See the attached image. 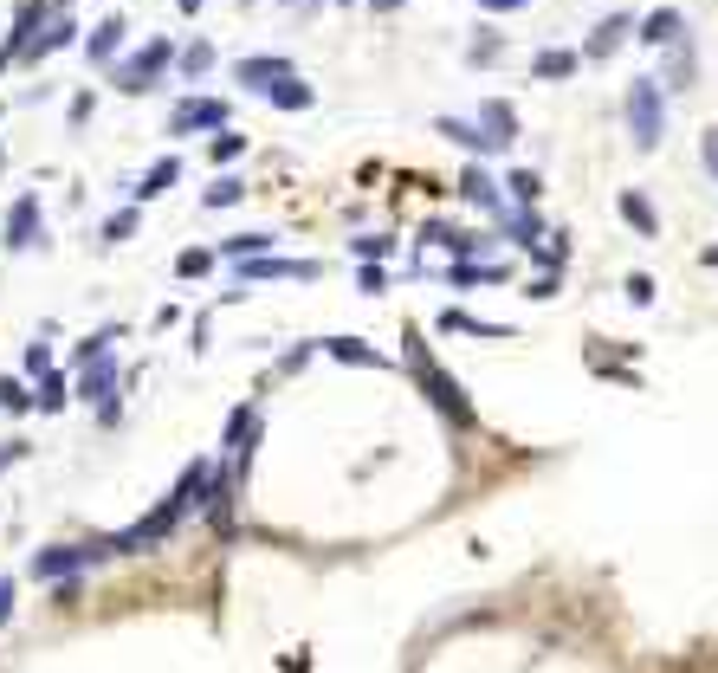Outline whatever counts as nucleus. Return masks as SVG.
<instances>
[{"label": "nucleus", "instance_id": "nucleus-25", "mask_svg": "<svg viewBox=\"0 0 718 673\" xmlns=\"http://www.w3.org/2000/svg\"><path fill=\"white\" fill-rule=\"evenodd\" d=\"M65 402H78L72 376H59V369H46V376H39V389H33V408H39V415H65Z\"/></svg>", "mask_w": 718, "mask_h": 673}, {"label": "nucleus", "instance_id": "nucleus-45", "mask_svg": "<svg viewBox=\"0 0 718 673\" xmlns=\"http://www.w3.org/2000/svg\"><path fill=\"white\" fill-rule=\"evenodd\" d=\"M699 156H706V175L718 182V130H706V136H699Z\"/></svg>", "mask_w": 718, "mask_h": 673}, {"label": "nucleus", "instance_id": "nucleus-26", "mask_svg": "<svg viewBox=\"0 0 718 673\" xmlns=\"http://www.w3.org/2000/svg\"><path fill=\"white\" fill-rule=\"evenodd\" d=\"M240 201H246V175L214 169V188H201V208H207V214H220V208H240Z\"/></svg>", "mask_w": 718, "mask_h": 673}, {"label": "nucleus", "instance_id": "nucleus-18", "mask_svg": "<svg viewBox=\"0 0 718 673\" xmlns=\"http://www.w3.org/2000/svg\"><path fill=\"white\" fill-rule=\"evenodd\" d=\"M440 331H453V337H486V343H512V337H518L512 324H499V318H473V311H440Z\"/></svg>", "mask_w": 718, "mask_h": 673}, {"label": "nucleus", "instance_id": "nucleus-24", "mask_svg": "<svg viewBox=\"0 0 718 673\" xmlns=\"http://www.w3.org/2000/svg\"><path fill=\"white\" fill-rule=\"evenodd\" d=\"M175 182H182V156H162V162H156V169H149V175H143V182H136V188H130V201H143V208H149V201H162V195H169V188H175Z\"/></svg>", "mask_w": 718, "mask_h": 673}, {"label": "nucleus", "instance_id": "nucleus-50", "mask_svg": "<svg viewBox=\"0 0 718 673\" xmlns=\"http://www.w3.org/2000/svg\"><path fill=\"white\" fill-rule=\"evenodd\" d=\"M363 7H369V13H402L408 0H363Z\"/></svg>", "mask_w": 718, "mask_h": 673}, {"label": "nucleus", "instance_id": "nucleus-47", "mask_svg": "<svg viewBox=\"0 0 718 673\" xmlns=\"http://www.w3.org/2000/svg\"><path fill=\"white\" fill-rule=\"evenodd\" d=\"M91 111H98V98H91V91H78V98H72V111H65V117H72V123H91Z\"/></svg>", "mask_w": 718, "mask_h": 673}, {"label": "nucleus", "instance_id": "nucleus-20", "mask_svg": "<svg viewBox=\"0 0 718 673\" xmlns=\"http://www.w3.org/2000/svg\"><path fill=\"white\" fill-rule=\"evenodd\" d=\"M253 434H259V408H253V402H240V408L227 415V428H220V447L240 453V460H253Z\"/></svg>", "mask_w": 718, "mask_h": 673}, {"label": "nucleus", "instance_id": "nucleus-6", "mask_svg": "<svg viewBox=\"0 0 718 673\" xmlns=\"http://www.w3.org/2000/svg\"><path fill=\"white\" fill-rule=\"evenodd\" d=\"M0 246H7V253H33V246H46V208H39V195H20L7 208Z\"/></svg>", "mask_w": 718, "mask_h": 673}, {"label": "nucleus", "instance_id": "nucleus-11", "mask_svg": "<svg viewBox=\"0 0 718 673\" xmlns=\"http://www.w3.org/2000/svg\"><path fill=\"white\" fill-rule=\"evenodd\" d=\"M123 39H130V20H123V13H117V0H110V13H104V20L85 33V59H91V65L123 59Z\"/></svg>", "mask_w": 718, "mask_h": 673}, {"label": "nucleus", "instance_id": "nucleus-52", "mask_svg": "<svg viewBox=\"0 0 718 673\" xmlns=\"http://www.w3.org/2000/svg\"><path fill=\"white\" fill-rule=\"evenodd\" d=\"M699 266H718V246H706V253H699Z\"/></svg>", "mask_w": 718, "mask_h": 673}, {"label": "nucleus", "instance_id": "nucleus-19", "mask_svg": "<svg viewBox=\"0 0 718 673\" xmlns=\"http://www.w3.org/2000/svg\"><path fill=\"white\" fill-rule=\"evenodd\" d=\"M628 33H634V13H609V20H602L596 33L583 39V59H589V65H596V59H615V52H621V39H628Z\"/></svg>", "mask_w": 718, "mask_h": 673}, {"label": "nucleus", "instance_id": "nucleus-9", "mask_svg": "<svg viewBox=\"0 0 718 673\" xmlns=\"http://www.w3.org/2000/svg\"><path fill=\"white\" fill-rule=\"evenodd\" d=\"M78 33H85V26L72 20V7H52V20H46V26L33 33V46L20 52V65H39V59H52V52H65V46H72Z\"/></svg>", "mask_w": 718, "mask_h": 673}, {"label": "nucleus", "instance_id": "nucleus-1", "mask_svg": "<svg viewBox=\"0 0 718 673\" xmlns=\"http://www.w3.org/2000/svg\"><path fill=\"white\" fill-rule=\"evenodd\" d=\"M408 369H414V382H421V395L434 402V415L447 421L453 434H473V428H479V408L466 402V389H460V382H453L447 369L434 363V356H427V343H421V331H414V324H408Z\"/></svg>", "mask_w": 718, "mask_h": 673}, {"label": "nucleus", "instance_id": "nucleus-40", "mask_svg": "<svg viewBox=\"0 0 718 673\" xmlns=\"http://www.w3.org/2000/svg\"><path fill=\"white\" fill-rule=\"evenodd\" d=\"M557 292H563V279H557V272H537V279H524V298H537V305H550Z\"/></svg>", "mask_w": 718, "mask_h": 673}, {"label": "nucleus", "instance_id": "nucleus-53", "mask_svg": "<svg viewBox=\"0 0 718 673\" xmlns=\"http://www.w3.org/2000/svg\"><path fill=\"white\" fill-rule=\"evenodd\" d=\"M0 169H7V149H0Z\"/></svg>", "mask_w": 718, "mask_h": 673}, {"label": "nucleus", "instance_id": "nucleus-48", "mask_svg": "<svg viewBox=\"0 0 718 673\" xmlns=\"http://www.w3.org/2000/svg\"><path fill=\"white\" fill-rule=\"evenodd\" d=\"M117 421H123V402H117V395H104V402H98V428H117Z\"/></svg>", "mask_w": 718, "mask_h": 673}, {"label": "nucleus", "instance_id": "nucleus-14", "mask_svg": "<svg viewBox=\"0 0 718 673\" xmlns=\"http://www.w3.org/2000/svg\"><path fill=\"white\" fill-rule=\"evenodd\" d=\"M680 33H686V13H680V7H654V13H641V20H634V39H641V46H660V52H667Z\"/></svg>", "mask_w": 718, "mask_h": 673}, {"label": "nucleus", "instance_id": "nucleus-21", "mask_svg": "<svg viewBox=\"0 0 718 673\" xmlns=\"http://www.w3.org/2000/svg\"><path fill=\"white\" fill-rule=\"evenodd\" d=\"M479 130H486L499 149H512L518 143V111L505 98H479Z\"/></svg>", "mask_w": 718, "mask_h": 673}, {"label": "nucleus", "instance_id": "nucleus-13", "mask_svg": "<svg viewBox=\"0 0 718 673\" xmlns=\"http://www.w3.org/2000/svg\"><path fill=\"white\" fill-rule=\"evenodd\" d=\"M285 72H298V65H292V59H279V52H253V59H233V85H246L253 98L272 85V78H285Z\"/></svg>", "mask_w": 718, "mask_h": 673}, {"label": "nucleus", "instance_id": "nucleus-51", "mask_svg": "<svg viewBox=\"0 0 718 673\" xmlns=\"http://www.w3.org/2000/svg\"><path fill=\"white\" fill-rule=\"evenodd\" d=\"M175 7H182V20H195V13L207 7V0H175Z\"/></svg>", "mask_w": 718, "mask_h": 673}, {"label": "nucleus", "instance_id": "nucleus-17", "mask_svg": "<svg viewBox=\"0 0 718 673\" xmlns=\"http://www.w3.org/2000/svg\"><path fill=\"white\" fill-rule=\"evenodd\" d=\"M259 98H266L272 111H292V117H298V111H311V104H317V85H305L298 72H285V78H272Z\"/></svg>", "mask_w": 718, "mask_h": 673}, {"label": "nucleus", "instance_id": "nucleus-22", "mask_svg": "<svg viewBox=\"0 0 718 673\" xmlns=\"http://www.w3.org/2000/svg\"><path fill=\"white\" fill-rule=\"evenodd\" d=\"M499 233H505V246H518V253H531V246L537 240H544V214H537V208H512V214H505V221H499Z\"/></svg>", "mask_w": 718, "mask_h": 673}, {"label": "nucleus", "instance_id": "nucleus-10", "mask_svg": "<svg viewBox=\"0 0 718 673\" xmlns=\"http://www.w3.org/2000/svg\"><path fill=\"white\" fill-rule=\"evenodd\" d=\"M26 570L39 576V583H59V576H78L91 570V544H46V551H33Z\"/></svg>", "mask_w": 718, "mask_h": 673}, {"label": "nucleus", "instance_id": "nucleus-46", "mask_svg": "<svg viewBox=\"0 0 718 673\" xmlns=\"http://www.w3.org/2000/svg\"><path fill=\"white\" fill-rule=\"evenodd\" d=\"M317 350H324V343H298V350H292V356H285V363H279V369H285V376H292V369H305V363H311V356H317Z\"/></svg>", "mask_w": 718, "mask_h": 673}, {"label": "nucleus", "instance_id": "nucleus-49", "mask_svg": "<svg viewBox=\"0 0 718 673\" xmlns=\"http://www.w3.org/2000/svg\"><path fill=\"white\" fill-rule=\"evenodd\" d=\"M473 7H479V13H524L531 0H473Z\"/></svg>", "mask_w": 718, "mask_h": 673}, {"label": "nucleus", "instance_id": "nucleus-55", "mask_svg": "<svg viewBox=\"0 0 718 673\" xmlns=\"http://www.w3.org/2000/svg\"><path fill=\"white\" fill-rule=\"evenodd\" d=\"M59 7H72V0H59Z\"/></svg>", "mask_w": 718, "mask_h": 673}, {"label": "nucleus", "instance_id": "nucleus-39", "mask_svg": "<svg viewBox=\"0 0 718 673\" xmlns=\"http://www.w3.org/2000/svg\"><path fill=\"white\" fill-rule=\"evenodd\" d=\"M356 285H363L369 298H382V292H389V266H382V259H363V272H356Z\"/></svg>", "mask_w": 718, "mask_h": 673}, {"label": "nucleus", "instance_id": "nucleus-3", "mask_svg": "<svg viewBox=\"0 0 718 673\" xmlns=\"http://www.w3.org/2000/svg\"><path fill=\"white\" fill-rule=\"evenodd\" d=\"M621 117H628V143L641 149H660V136H667V85L660 78H634L628 98H621Z\"/></svg>", "mask_w": 718, "mask_h": 673}, {"label": "nucleus", "instance_id": "nucleus-28", "mask_svg": "<svg viewBox=\"0 0 718 673\" xmlns=\"http://www.w3.org/2000/svg\"><path fill=\"white\" fill-rule=\"evenodd\" d=\"M324 356H337V363H350V369H382L376 343H363V337H324Z\"/></svg>", "mask_w": 718, "mask_h": 673}, {"label": "nucleus", "instance_id": "nucleus-8", "mask_svg": "<svg viewBox=\"0 0 718 673\" xmlns=\"http://www.w3.org/2000/svg\"><path fill=\"white\" fill-rule=\"evenodd\" d=\"M72 389H78V402H104V395H117V389H123V363H117L110 350H98L91 363H78Z\"/></svg>", "mask_w": 718, "mask_h": 673}, {"label": "nucleus", "instance_id": "nucleus-37", "mask_svg": "<svg viewBox=\"0 0 718 673\" xmlns=\"http://www.w3.org/2000/svg\"><path fill=\"white\" fill-rule=\"evenodd\" d=\"M499 59H505V33H479L466 46V65H499Z\"/></svg>", "mask_w": 718, "mask_h": 673}, {"label": "nucleus", "instance_id": "nucleus-44", "mask_svg": "<svg viewBox=\"0 0 718 673\" xmlns=\"http://www.w3.org/2000/svg\"><path fill=\"white\" fill-rule=\"evenodd\" d=\"M13 602H20V583H13V576H0V628L13 622Z\"/></svg>", "mask_w": 718, "mask_h": 673}, {"label": "nucleus", "instance_id": "nucleus-34", "mask_svg": "<svg viewBox=\"0 0 718 673\" xmlns=\"http://www.w3.org/2000/svg\"><path fill=\"white\" fill-rule=\"evenodd\" d=\"M214 266H220V246H188V253L175 259V279H207Z\"/></svg>", "mask_w": 718, "mask_h": 673}, {"label": "nucleus", "instance_id": "nucleus-35", "mask_svg": "<svg viewBox=\"0 0 718 673\" xmlns=\"http://www.w3.org/2000/svg\"><path fill=\"white\" fill-rule=\"evenodd\" d=\"M33 408V389L20 376H0V415H26Z\"/></svg>", "mask_w": 718, "mask_h": 673}, {"label": "nucleus", "instance_id": "nucleus-33", "mask_svg": "<svg viewBox=\"0 0 718 673\" xmlns=\"http://www.w3.org/2000/svg\"><path fill=\"white\" fill-rule=\"evenodd\" d=\"M505 195H512V208H537L544 175H537V169H512V175H505Z\"/></svg>", "mask_w": 718, "mask_h": 673}, {"label": "nucleus", "instance_id": "nucleus-41", "mask_svg": "<svg viewBox=\"0 0 718 673\" xmlns=\"http://www.w3.org/2000/svg\"><path fill=\"white\" fill-rule=\"evenodd\" d=\"M621 292H628V305H654V279H647V272H634Z\"/></svg>", "mask_w": 718, "mask_h": 673}, {"label": "nucleus", "instance_id": "nucleus-42", "mask_svg": "<svg viewBox=\"0 0 718 673\" xmlns=\"http://www.w3.org/2000/svg\"><path fill=\"white\" fill-rule=\"evenodd\" d=\"M26 453H33V441H20V434H13V441H0V473H7V466H20Z\"/></svg>", "mask_w": 718, "mask_h": 673}, {"label": "nucleus", "instance_id": "nucleus-38", "mask_svg": "<svg viewBox=\"0 0 718 673\" xmlns=\"http://www.w3.org/2000/svg\"><path fill=\"white\" fill-rule=\"evenodd\" d=\"M350 253H356V259H389V253H395V233H356Z\"/></svg>", "mask_w": 718, "mask_h": 673}, {"label": "nucleus", "instance_id": "nucleus-43", "mask_svg": "<svg viewBox=\"0 0 718 673\" xmlns=\"http://www.w3.org/2000/svg\"><path fill=\"white\" fill-rule=\"evenodd\" d=\"M46 369H52V350L46 343H26V376H46Z\"/></svg>", "mask_w": 718, "mask_h": 673}, {"label": "nucleus", "instance_id": "nucleus-32", "mask_svg": "<svg viewBox=\"0 0 718 673\" xmlns=\"http://www.w3.org/2000/svg\"><path fill=\"white\" fill-rule=\"evenodd\" d=\"M272 233L266 227H246V233H233V240H220V259H253V253H272Z\"/></svg>", "mask_w": 718, "mask_h": 673}, {"label": "nucleus", "instance_id": "nucleus-54", "mask_svg": "<svg viewBox=\"0 0 718 673\" xmlns=\"http://www.w3.org/2000/svg\"><path fill=\"white\" fill-rule=\"evenodd\" d=\"M279 7H292V0H279Z\"/></svg>", "mask_w": 718, "mask_h": 673}, {"label": "nucleus", "instance_id": "nucleus-27", "mask_svg": "<svg viewBox=\"0 0 718 673\" xmlns=\"http://www.w3.org/2000/svg\"><path fill=\"white\" fill-rule=\"evenodd\" d=\"M693 72H699V59H693V39H673V46H667V78H660V85H667V91H686V85H693Z\"/></svg>", "mask_w": 718, "mask_h": 673}, {"label": "nucleus", "instance_id": "nucleus-12", "mask_svg": "<svg viewBox=\"0 0 718 673\" xmlns=\"http://www.w3.org/2000/svg\"><path fill=\"white\" fill-rule=\"evenodd\" d=\"M434 136H447V143H460L466 156H479V162H486V156H505V149L492 143L486 130H479V117H434Z\"/></svg>", "mask_w": 718, "mask_h": 673}, {"label": "nucleus", "instance_id": "nucleus-31", "mask_svg": "<svg viewBox=\"0 0 718 673\" xmlns=\"http://www.w3.org/2000/svg\"><path fill=\"white\" fill-rule=\"evenodd\" d=\"M240 156H246V136L233 130V123L227 130H207V162H214V169H227V162H240Z\"/></svg>", "mask_w": 718, "mask_h": 673}, {"label": "nucleus", "instance_id": "nucleus-16", "mask_svg": "<svg viewBox=\"0 0 718 673\" xmlns=\"http://www.w3.org/2000/svg\"><path fill=\"white\" fill-rule=\"evenodd\" d=\"M576 72H583V52H576V46H544V52L531 59V78H537V85H563V78H576Z\"/></svg>", "mask_w": 718, "mask_h": 673}, {"label": "nucleus", "instance_id": "nucleus-30", "mask_svg": "<svg viewBox=\"0 0 718 673\" xmlns=\"http://www.w3.org/2000/svg\"><path fill=\"white\" fill-rule=\"evenodd\" d=\"M136 227H143V201H130V208L110 214V221L98 227V246H123V240H136Z\"/></svg>", "mask_w": 718, "mask_h": 673}, {"label": "nucleus", "instance_id": "nucleus-5", "mask_svg": "<svg viewBox=\"0 0 718 673\" xmlns=\"http://www.w3.org/2000/svg\"><path fill=\"white\" fill-rule=\"evenodd\" d=\"M453 188H460V201H466V208H479L492 227H499L505 214H512V195H505V182H492V175L479 169V156L460 169V182H453Z\"/></svg>", "mask_w": 718, "mask_h": 673}, {"label": "nucleus", "instance_id": "nucleus-29", "mask_svg": "<svg viewBox=\"0 0 718 673\" xmlns=\"http://www.w3.org/2000/svg\"><path fill=\"white\" fill-rule=\"evenodd\" d=\"M207 72H214V46H207V39H188V46L175 52V78H188V85H201Z\"/></svg>", "mask_w": 718, "mask_h": 673}, {"label": "nucleus", "instance_id": "nucleus-15", "mask_svg": "<svg viewBox=\"0 0 718 673\" xmlns=\"http://www.w3.org/2000/svg\"><path fill=\"white\" fill-rule=\"evenodd\" d=\"M512 279V266H505V259H453L447 266V285H460V292H473V285H505Z\"/></svg>", "mask_w": 718, "mask_h": 673}, {"label": "nucleus", "instance_id": "nucleus-7", "mask_svg": "<svg viewBox=\"0 0 718 673\" xmlns=\"http://www.w3.org/2000/svg\"><path fill=\"white\" fill-rule=\"evenodd\" d=\"M233 104L227 98H182L169 111V136H201V130H227Z\"/></svg>", "mask_w": 718, "mask_h": 673}, {"label": "nucleus", "instance_id": "nucleus-2", "mask_svg": "<svg viewBox=\"0 0 718 673\" xmlns=\"http://www.w3.org/2000/svg\"><path fill=\"white\" fill-rule=\"evenodd\" d=\"M175 39H149V46H136V52H123V59H110L104 72H110V85L123 91V98H143V91H156L162 85V72H175Z\"/></svg>", "mask_w": 718, "mask_h": 673}, {"label": "nucleus", "instance_id": "nucleus-36", "mask_svg": "<svg viewBox=\"0 0 718 673\" xmlns=\"http://www.w3.org/2000/svg\"><path fill=\"white\" fill-rule=\"evenodd\" d=\"M110 343H123V324H104V331H91V337L72 350V369H78V363H91V356H98V350H110Z\"/></svg>", "mask_w": 718, "mask_h": 673}, {"label": "nucleus", "instance_id": "nucleus-4", "mask_svg": "<svg viewBox=\"0 0 718 673\" xmlns=\"http://www.w3.org/2000/svg\"><path fill=\"white\" fill-rule=\"evenodd\" d=\"M317 259H279V253H253V259H233V279L240 285H279V279H292V285H311L317 279Z\"/></svg>", "mask_w": 718, "mask_h": 673}, {"label": "nucleus", "instance_id": "nucleus-23", "mask_svg": "<svg viewBox=\"0 0 718 673\" xmlns=\"http://www.w3.org/2000/svg\"><path fill=\"white\" fill-rule=\"evenodd\" d=\"M615 208H621V221L641 233V240H660V214H654V201H647L641 188H621V201H615Z\"/></svg>", "mask_w": 718, "mask_h": 673}]
</instances>
